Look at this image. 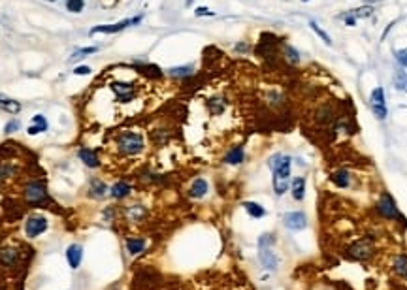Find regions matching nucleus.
<instances>
[{"label": "nucleus", "instance_id": "obj_1", "mask_svg": "<svg viewBox=\"0 0 407 290\" xmlns=\"http://www.w3.org/2000/svg\"><path fill=\"white\" fill-rule=\"evenodd\" d=\"M113 149L121 158H136L146 151V138L136 130H121L113 139Z\"/></svg>", "mask_w": 407, "mask_h": 290}, {"label": "nucleus", "instance_id": "obj_2", "mask_svg": "<svg viewBox=\"0 0 407 290\" xmlns=\"http://www.w3.org/2000/svg\"><path fill=\"white\" fill-rule=\"evenodd\" d=\"M275 243V236L274 234H262L258 238V258H260V264L270 272H277L279 267V258L274 251Z\"/></svg>", "mask_w": 407, "mask_h": 290}, {"label": "nucleus", "instance_id": "obj_3", "mask_svg": "<svg viewBox=\"0 0 407 290\" xmlns=\"http://www.w3.org/2000/svg\"><path fill=\"white\" fill-rule=\"evenodd\" d=\"M23 198H25V202L29 203V205H32V208H42V205H47V203L51 202L46 183L42 179L29 181V183L23 187Z\"/></svg>", "mask_w": 407, "mask_h": 290}, {"label": "nucleus", "instance_id": "obj_4", "mask_svg": "<svg viewBox=\"0 0 407 290\" xmlns=\"http://www.w3.org/2000/svg\"><path fill=\"white\" fill-rule=\"evenodd\" d=\"M291 170H292V158L287 155L285 160L277 166L274 172V177H272V185H274L275 196H283L287 191H289V185H291Z\"/></svg>", "mask_w": 407, "mask_h": 290}, {"label": "nucleus", "instance_id": "obj_5", "mask_svg": "<svg viewBox=\"0 0 407 290\" xmlns=\"http://www.w3.org/2000/svg\"><path fill=\"white\" fill-rule=\"evenodd\" d=\"M347 258L351 260H358V262H368L375 255V243L370 236H364V238L356 239L347 247Z\"/></svg>", "mask_w": 407, "mask_h": 290}, {"label": "nucleus", "instance_id": "obj_6", "mask_svg": "<svg viewBox=\"0 0 407 290\" xmlns=\"http://www.w3.org/2000/svg\"><path fill=\"white\" fill-rule=\"evenodd\" d=\"M149 217V209H147L146 203L141 202H132V203H125L121 208V219L130 226H136V224H141V222L147 221Z\"/></svg>", "mask_w": 407, "mask_h": 290}, {"label": "nucleus", "instance_id": "obj_7", "mask_svg": "<svg viewBox=\"0 0 407 290\" xmlns=\"http://www.w3.org/2000/svg\"><path fill=\"white\" fill-rule=\"evenodd\" d=\"M110 89L113 91L115 98L121 104H130V102L138 98V87L132 81H111Z\"/></svg>", "mask_w": 407, "mask_h": 290}, {"label": "nucleus", "instance_id": "obj_8", "mask_svg": "<svg viewBox=\"0 0 407 290\" xmlns=\"http://www.w3.org/2000/svg\"><path fill=\"white\" fill-rule=\"evenodd\" d=\"M141 15H136V17H128L123 19V21H117L113 25H98V27H93L91 29V34H117L121 30L128 29V27H134V25L141 23Z\"/></svg>", "mask_w": 407, "mask_h": 290}, {"label": "nucleus", "instance_id": "obj_9", "mask_svg": "<svg viewBox=\"0 0 407 290\" xmlns=\"http://www.w3.org/2000/svg\"><path fill=\"white\" fill-rule=\"evenodd\" d=\"M47 226H49V222H47V219L44 215H30L29 219L25 221V236L34 239L46 232Z\"/></svg>", "mask_w": 407, "mask_h": 290}, {"label": "nucleus", "instance_id": "obj_10", "mask_svg": "<svg viewBox=\"0 0 407 290\" xmlns=\"http://www.w3.org/2000/svg\"><path fill=\"white\" fill-rule=\"evenodd\" d=\"M283 224H285L289 230H303V228L308 226V217L302 213V211H291V213H285L283 215Z\"/></svg>", "mask_w": 407, "mask_h": 290}, {"label": "nucleus", "instance_id": "obj_11", "mask_svg": "<svg viewBox=\"0 0 407 290\" xmlns=\"http://www.w3.org/2000/svg\"><path fill=\"white\" fill-rule=\"evenodd\" d=\"M370 106H372L373 113L377 119H384L386 117V102H384V91L381 87L373 89L372 98H370Z\"/></svg>", "mask_w": 407, "mask_h": 290}, {"label": "nucleus", "instance_id": "obj_12", "mask_svg": "<svg viewBox=\"0 0 407 290\" xmlns=\"http://www.w3.org/2000/svg\"><path fill=\"white\" fill-rule=\"evenodd\" d=\"M77 158L82 160L87 168H91V170H96V168H100V157H98V151L96 149H93V147H79L77 149Z\"/></svg>", "mask_w": 407, "mask_h": 290}, {"label": "nucleus", "instance_id": "obj_13", "mask_svg": "<svg viewBox=\"0 0 407 290\" xmlns=\"http://www.w3.org/2000/svg\"><path fill=\"white\" fill-rule=\"evenodd\" d=\"M377 211L381 217H384V219H398V217H400L398 208H396V202L389 196V194H383V196H381V200L377 202Z\"/></svg>", "mask_w": 407, "mask_h": 290}, {"label": "nucleus", "instance_id": "obj_14", "mask_svg": "<svg viewBox=\"0 0 407 290\" xmlns=\"http://www.w3.org/2000/svg\"><path fill=\"white\" fill-rule=\"evenodd\" d=\"M19 262H21V253L15 247H2L0 249V266L2 267L12 270V267L19 266Z\"/></svg>", "mask_w": 407, "mask_h": 290}, {"label": "nucleus", "instance_id": "obj_15", "mask_svg": "<svg viewBox=\"0 0 407 290\" xmlns=\"http://www.w3.org/2000/svg\"><path fill=\"white\" fill-rule=\"evenodd\" d=\"M210 191V183L203 179V177H196V179H192V183L189 185V191L187 194L192 198V200H202L206 194Z\"/></svg>", "mask_w": 407, "mask_h": 290}, {"label": "nucleus", "instance_id": "obj_16", "mask_svg": "<svg viewBox=\"0 0 407 290\" xmlns=\"http://www.w3.org/2000/svg\"><path fill=\"white\" fill-rule=\"evenodd\" d=\"M125 247H127L130 256L141 255L147 247V239L141 238V236H127V238H125Z\"/></svg>", "mask_w": 407, "mask_h": 290}, {"label": "nucleus", "instance_id": "obj_17", "mask_svg": "<svg viewBox=\"0 0 407 290\" xmlns=\"http://www.w3.org/2000/svg\"><path fill=\"white\" fill-rule=\"evenodd\" d=\"M83 260V247L79 243H70L66 247V262L72 270H77Z\"/></svg>", "mask_w": 407, "mask_h": 290}, {"label": "nucleus", "instance_id": "obj_18", "mask_svg": "<svg viewBox=\"0 0 407 290\" xmlns=\"http://www.w3.org/2000/svg\"><path fill=\"white\" fill-rule=\"evenodd\" d=\"M132 191L134 189L128 181L119 179L117 183H113V187L110 189V196L113 198V200H125V198H128L132 194Z\"/></svg>", "mask_w": 407, "mask_h": 290}, {"label": "nucleus", "instance_id": "obj_19", "mask_svg": "<svg viewBox=\"0 0 407 290\" xmlns=\"http://www.w3.org/2000/svg\"><path fill=\"white\" fill-rule=\"evenodd\" d=\"M47 128H49V122H47V119L42 113H36L34 117H32V121H30L29 128H27V134L29 136H38V134L46 132Z\"/></svg>", "mask_w": 407, "mask_h": 290}, {"label": "nucleus", "instance_id": "obj_20", "mask_svg": "<svg viewBox=\"0 0 407 290\" xmlns=\"http://www.w3.org/2000/svg\"><path fill=\"white\" fill-rule=\"evenodd\" d=\"M108 185H106L104 181L100 179V177H93V179L89 181V196L91 198H96V200H102V198L108 194Z\"/></svg>", "mask_w": 407, "mask_h": 290}, {"label": "nucleus", "instance_id": "obj_21", "mask_svg": "<svg viewBox=\"0 0 407 290\" xmlns=\"http://www.w3.org/2000/svg\"><path fill=\"white\" fill-rule=\"evenodd\" d=\"M245 158V151H243V145H234L227 151L225 155V162L230 164V166H238V164L243 162Z\"/></svg>", "mask_w": 407, "mask_h": 290}, {"label": "nucleus", "instance_id": "obj_22", "mask_svg": "<svg viewBox=\"0 0 407 290\" xmlns=\"http://www.w3.org/2000/svg\"><path fill=\"white\" fill-rule=\"evenodd\" d=\"M392 273L401 279H407V255H398L392 260Z\"/></svg>", "mask_w": 407, "mask_h": 290}, {"label": "nucleus", "instance_id": "obj_23", "mask_svg": "<svg viewBox=\"0 0 407 290\" xmlns=\"http://www.w3.org/2000/svg\"><path fill=\"white\" fill-rule=\"evenodd\" d=\"M0 110H4V111H8V113H12V115H15V113L21 111V104H19L17 100L6 96V94H0Z\"/></svg>", "mask_w": 407, "mask_h": 290}, {"label": "nucleus", "instance_id": "obj_24", "mask_svg": "<svg viewBox=\"0 0 407 290\" xmlns=\"http://www.w3.org/2000/svg\"><path fill=\"white\" fill-rule=\"evenodd\" d=\"M291 191H292V198L294 200H303L306 196V179L303 177H296V179L291 181Z\"/></svg>", "mask_w": 407, "mask_h": 290}, {"label": "nucleus", "instance_id": "obj_25", "mask_svg": "<svg viewBox=\"0 0 407 290\" xmlns=\"http://www.w3.org/2000/svg\"><path fill=\"white\" fill-rule=\"evenodd\" d=\"M332 183L336 187H339V189H345L351 183V174L347 170H337V172L332 174Z\"/></svg>", "mask_w": 407, "mask_h": 290}, {"label": "nucleus", "instance_id": "obj_26", "mask_svg": "<svg viewBox=\"0 0 407 290\" xmlns=\"http://www.w3.org/2000/svg\"><path fill=\"white\" fill-rule=\"evenodd\" d=\"M243 209L253 217V219H262V217L266 215V209L256 202H243Z\"/></svg>", "mask_w": 407, "mask_h": 290}, {"label": "nucleus", "instance_id": "obj_27", "mask_svg": "<svg viewBox=\"0 0 407 290\" xmlns=\"http://www.w3.org/2000/svg\"><path fill=\"white\" fill-rule=\"evenodd\" d=\"M96 51H98V47H96V46L79 47V49H76V51L72 53L70 63H76V60H79V58H85V57H89V55H93V53H96Z\"/></svg>", "mask_w": 407, "mask_h": 290}, {"label": "nucleus", "instance_id": "obj_28", "mask_svg": "<svg viewBox=\"0 0 407 290\" xmlns=\"http://www.w3.org/2000/svg\"><path fill=\"white\" fill-rule=\"evenodd\" d=\"M208 108H210L211 115H221L222 111H225V102L221 98H211L208 102Z\"/></svg>", "mask_w": 407, "mask_h": 290}, {"label": "nucleus", "instance_id": "obj_29", "mask_svg": "<svg viewBox=\"0 0 407 290\" xmlns=\"http://www.w3.org/2000/svg\"><path fill=\"white\" fill-rule=\"evenodd\" d=\"M85 8V0H66V10L72 13H82Z\"/></svg>", "mask_w": 407, "mask_h": 290}, {"label": "nucleus", "instance_id": "obj_30", "mask_svg": "<svg viewBox=\"0 0 407 290\" xmlns=\"http://www.w3.org/2000/svg\"><path fill=\"white\" fill-rule=\"evenodd\" d=\"M309 27H311V29L315 30V34H317V36H320V38H322V42H324L326 46H330V44H332L330 36L326 34V32H324V30H322V29H320L319 25L315 23V21H311V23H309Z\"/></svg>", "mask_w": 407, "mask_h": 290}, {"label": "nucleus", "instance_id": "obj_31", "mask_svg": "<svg viewBox=\"0 0 407 290\" xmlns=\"http://www.w3.org/2000/svg\"><path fill=\"white\" fill-rule=\"evenodd\" d=\"M170 74L172 76H189V74H192V70H191V66H185V68H172L170 70Z\"/></svg>", "mask_w": 407, "mask_h": 290}, {"label": "nucleus", "instance_id": "obj_32", "mask_svg": "<svg viewBox=\"0 0 407 290\" xmlns=\"http://www.w3.org/2000/svg\"><path fill=\"white\" fill-rule=\"evenodd\" d=\"M72 74H74V76H89V74H91V66H85V64H83V66H77V68L72 70Z\"/></svg>", "mask_w": 407, "mask_h": 290}, {"label": "nucleus", "instance_id": "obj_33", "mask_svg": "<svg viewBox=\"0 0 407 290\" xmlns=\"http://www.w3.org/2000/svg\"><path fill=\"white\" fill-rule=\"evenodd\" d=\"M19 128V121L17 119H13V121H10L6 125V128H4V132L6 134H12V132H15V130H17Z\"/></svg>", "mask_w": 407, "mask_h": 290}, {"label": "nucleus", "instance_id": "obj_34", "mask_svg": "<svg viewBox=\"0 0 407 290\" xmlns=\"http://www.w3.org/2000/svg\"><path fill=\"white\" fill-rule=\"evenodd\" d=\"M287 58H291V63L296 64L298 60H300V57H298V53L292 49V47H287Z\"/></svg>", "mask_w": 407, "mask_h": 290}, {"label": "nucleus", "instance_id": "obj_35", "mask_svg": "<svg viewBox=\"0 0 407 290\" xmlns=\"http://www.w3.org/2000/svg\"><path fill=\"white\" fill-rule=\"evenodd\" d=\"M198 15V17H203V15H213V12H211L210 8H203V6H200V8H196V12H194Z\"/></svg>", "mask_w": 407, "mask_h": 290}, {"label": "nucleus", "instance_id": "obj_36", "mask_svg": "<svg viewBox=\"0 0 407 290\" xmlns=\"http://www.w3.org/2000/svg\"><path fill=\"white\" fill-rule=\"evenodd\" d=\"M396 57H398V60H400L403 66H407V49H403V51H398V55H396Z\"/></svg>", "mask_w": 407, "mask_h": 290}, {"label": "nucleus", "instance_id": "obj_37", "mask_svg": "<svg viewBox=\"0 0 407 290\" xmlns=\"http://www.w3.org/2000/svg\"><path fill=\"white\" fill-rule=\"evenodd\" d=\"M192 2H194V0H185V4H187V6H191Z\"/></svg>", "mask_w": 407, "mask_h": 290}, {"label": "nucleus", "instance_id": "obj_38", "mask_svg": "<svg viewBox=\"0 0 407 290\" xmlns=\"http://www.w3.org/2000/svg\"><path fill=\"white\" fill-rule=\"evenodd\" d=\"M366 2H370V4H372V2H379V0H366Z\"/></svg>", "mask_w": 407, "mask_h": 290}, {"label": "nucleus", "instance_id": "obj_39", "mask_svg": "<svg viewBox=\"0 0 407 290\" xmlns=\"http://www.w3.org/2000/svg\"><path fill=\"white\" fill-rule=\"evenodd\" d=\"M47 2H57V0H47Z\"/></svg>", "mask_w": 407, "mask_h": 290}]
</instances>
